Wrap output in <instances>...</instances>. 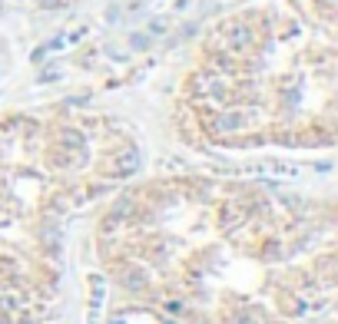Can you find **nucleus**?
<instances>
[{
	"mask_svg": "<svg viewBox=\"0 0 338 324\" xmlns=\"http://www.w3.org/2000/svg\"><path fill=\"white\" fill-rule=\"evenodd\" d=\"M183 109L209 142L308 146L335 123L332 0H265L206 33Z\"/></svg>",
	"mask_w": 338,
	"mask_h": 324,
	"instance_id": "f257e3e1",
	"label": "nucleus"
}]
</instances>
